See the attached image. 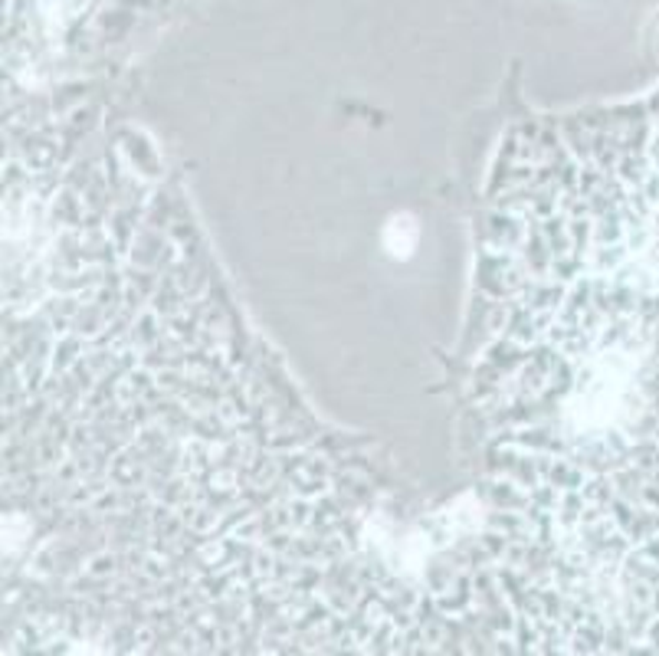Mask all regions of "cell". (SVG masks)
<instances>
[{
	"instance_id": "cell-1",
	"label": "cell",
	"mask_w": 659,
	"mask_h": 656,
	"mask_svg": "<svg viewBox=\"0 0 659 656\" xmlns=\"http://www.w3.org/2000/svg\"><path fill=\"white\" fill-rule=\"evenodd\" d=\"M417 237H420V230H417V223H414L410 214H397V217H390L387 227H384V247H387V253L397 257V260H407V257L414 253Z\"/></svg>"
}]
</instances>
